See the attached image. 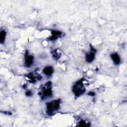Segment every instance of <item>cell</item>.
<instances>
[{"label":"cell","mask_w":127,"mask_h":127,"mask_svg":"<svg viewBox=\"0 0 127 127\" xmlns=\"http://www.w3.org/2000/svg\"><path fill=\"white\" fill-rule=\"evenodd\" d=\"M60 106V99L53 100L48 102L46 104L47 107V113L48 115L51 116L53 113L58 110Z\"/></svg>","instance_id":"6da1fadb"},{"label":"cell","mask_w":127,"mask_h":127,"mask_svg":"<svg viewBox=\"0 0 127 127\" xmlns=\"http://www.w3.org/2000/svg\"><path fill=\"white\" fill-rule=\"evenodd\" d=\"M72 91L77 97L80 96L85 92V89L83 84V79L79 80L75 83L72 87Z\"/></svg>","instance_id":"7a4b0ae2"},{"label":"cell","mask_w":127,"mask_h":127,"mask_svg":"<svg viewBox=\"0 0 127 127\" xmlns=\"http://www.w3.org/2000/svg\"><path fill=\"white\" fill-rule=\"evenodd\" d=\"M51 85V82L49 81L46 83L45 87L43 88V89L41 93V97L43 100H44L47 98L50 97L52 96Z\"/></svg>","instance_id":"3957f363"},{"label":"cell","mask_w":127,"mask_h":127,"mask_svg":"<svg viewBox=\"0 0 127 127\" xmlns=\"http://www.w3.org/2000/svg\"><path fill=\"white\" fill-rule=\"evenodd\" d=\"M90 52L86 55V61L88 63L92 62L95 59V55L96 54V49H94L91 45H90Z\"/></svg>","instance_id":"277c9868"},{"label":"cell","mask_w":127,"mask_h":127,"mask_svg":"<svg viewBox=\"0 0 127 127\" xmlns=\"http://www.w3.org/2000/svg\"><path fill=\"white\" fill-rule=\"evenodd\" d=\"M34 60V57L32 55L28 54V53L26 52L25 56V65L26 67H30L33 64Z\"/></svg>","instance_id":"5b68a950"},{"label":"cell","mask_w":127,"mask_h":127,"mask_svg":"<svg viewBox=\"0 0 127 127\" xmlns=\"http://www.w3.org/2000/svg\"><path fill=\"white\" fill-rule=\"evenodd\" d=\"M111 58L116 65H118L120 64L121 59L120 56L117 53H113L111 55Z\"/></svg>","instance_id":"8992f818"},{"label":"cell","mask_w":127,"mask_h":127,"mask_svg":"<svg viewBox=\"0 0 127 127\" xmlns=\"http://www.w3.org/2000/svg\"><path fill=\"white\" fill-rule=\"evenodd\" d=\"M54 72V69L52 66H48L45 67L43 70V72L46 75L50 76L52 74V73Z\"/></svg>","instance_id":"52a82bcc"},{"label":"cell","mask_w":127,"mask_h":127,"mask_svg":"<svg viewBox=\"0 0 127 127\" xmlns=\"http://www.w3.org/2000/svg\"><path fill=\"white\" fill-rule=\"evenodd\" d=\"M62 32L58 31H52V36L49 37V39L50 40H55L58 38L61 35Z\"/></svg>","instance_id":"ba28073f"},{"label":"cell","mask_w":127,"mask_h":127,"mask_svg":"<svg viewBox=\"0 0 127 127\" xmlns=\"http://www.w3.org/2000/svg\"><path fill=\"white\" fill-rule=\"evenodd\" d=\"M6 36V32L4 30L1 31L0 33V42L1 44H3L4 42L5 38Z\"/></svg>","instance_id":"9c48e42d"},{"label":"cell","mask_w":127,"mask_h":127,"mask_svg":"<svg viewBox=\"0 0 127 127\" xmlns=\"http://www.w3.org/2000/svg\"><path fill=\"white\" fill-rule=\"evenodd\" d=\"M79 126H82V127L86 126V122L83 120H81L79 122Z\"/></svg>","instance_id":"30bf717a"},{"label":"cell","mask_w":127,"mask_h":127,"mask_svg":"<svg viewBox=\"0 0 127 127\" xmlns=\"http://www.w3.org/2000/svg\"><path fill=\"white\" fill-rule=\"evenodd\" d=\"M25 95L27 96H30L32 95V93L31 92V91H27L25 93Z\"/></svg>","instance_id":"8fae6325"},{"label":"cell","mask_w":127,"mask_h":127,"mask_svg":"<svg viewBox=\"0 0 127 127\" xmlns=\"http://www.w3.org/2000/svg\"><path fill=\"white\" fill-rule=\"evenodd\" d=\"M88 94L89 95H90V96H94L95 94V93L93 92H89Z\"/></svg>","instance_id":"7c38bea8"}]
</instances>
